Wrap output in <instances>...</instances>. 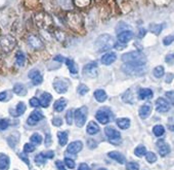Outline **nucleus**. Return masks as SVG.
I'll use <instances>...</instances> for the list:
<instances>
[{
    "mask_svg": "<svg viewBox=\"0 0 174 170\" xmlns=\"http://www.w3.org/2000/svg\"><path fill=\"white\" fill-rule=\"evenodd\" d=\"M45 144H46V146H49L51 144V137L49 134H47L46 135V140H45Z\"/></svg>",
    "mask_w": 174,
    "mask_h": 170,
    "instance_id": "bf43d9fd",
    "label": "nucleus"
},
{
    "mask_svg": "<svg viewBox=\"0 0 174 170\" xmlns=\"http://www.w3.org/2000/svg\"><path fill=\"white\" fill-rule=\"evenodd\" d=\"M83 71H84V74H89L90 76H96V71H97V63L95 62H92V63H89L87 64V65L84 66V68H83Z\"/></svg>",
    "mask_w": 174,
    "mask_h": 170,
    "instance_id": "2eb2a0df",
    "label": "nucleus"
},
{
    "mask_svg": "<svg viewBox=\"0 0 174 170\" xmlns=\"http://www.w3.org/2000/svg\"><path fill=\"white\" fill-rule=\"evenodd\" d=\"M153 132L157 137H161L165 133V128H164L162 125H156V126L153 128Z\"/></svg>",
    "mask_w": 174,
    "mask_h": 170,
    "instance_id": "2f4dec72",
    "label": "nucleus"
},
{
    "mask_svg": "<svg viewBox=\"0 0 174 170\" xmlns=\"http://www.w3.org/2000/svg\"><path fill=\"white\" fill-rule=\"evenodd\" d=\"M66 119H67V124L68 125L73 124V111L72 110H69L66 114Z\"/></svg>",
    "mask_w": 174,
    "mask_h": 170,
    "instance_id": "c03bdc74",
    "label": "nucleus"
},
{
    "mask_svg": "<svg viewBox=\"0 0 174 170\" xmlns=\"http://www.w3.org/2000/svg\"><path fill=\"white\" fill-rule=\"evenodd\" d=\"M127 170H139V165L136 162H129L126 164Z\"/></svg>",
    "mask_w": 174,
    "mask_h": 170,
    "instance_id": "58836bf2",
    "label": "nucleus"
},
{
    "mask_svg": "<svg viewBox=\"0 0 174 170\" xmlns=\"http://www.w3.org/2000/svg\"><path fill=\"white\" fill-rule=\"evenodd\" d=\"M65 62H66L68 68H69L70 72L72 73V74H76V73H78V67H77L76 63L74 62L73 60H71V59H66Z\"/></svg>",
    "mask_w": 174,
    "mask_h": 170,
    "instance_id": "bb28decb",
    "label": "nucleus"
},
{
    "mask_svg": "<svg viewBox=\"0 0 174 170\" xmlns=\"http://www.w3.org/2000/svg\"><path fill=\"white\" fill-rule=\"evenodd\" d=\"M30 140H31V142L32 143H35V144H40L41 142H42V136L40 135L39 133H34L33 135H32L30 137Z\"/></svg>",
    "mask_w": 174,
    "mask_h": 170,
    "instance_id": "72a5a7b5",
    "label": "nucleus"
},
{
    "mask_svg": "<svg viewBox=\"0 0 174 170\" xmlns=\"http://www.w3.org/2000/svg\"><path fill=\"white\" fill-rule=\"evenodd\" d=\"M115 46V40L110 34H102L98 36L97 39L94 42V47L96 52L98 53H104L107 52L110 49H112Z\"/></svg>",
    "mask_w": 174,
    "mask_h": 170,
    "instance_id": "f257e3e1",
    "label": "nucleus"
},
{
    "mask_svg": "<svg viewBox=\"0 0 174 170\" xmlns=\"http://www.w3.org/2000/svg\"><path fill=\"white\" fill-rule=\"evenodd\" d=\"M146 33H147V30L144 28H140L139 29V32H138V37L139 38H141V37H143L144 35H146Z\"/></svg>",
    "mask_w": 174,
    "mask_h": 170,
    "instance_id": "4d7b16f0",
    "label": "nucleus"
},
{
    "mask_svg": "<svg viewBox=\"0 0 174 170\" xmlns=\"http://www.w3.org/2000/svg\"><path fill=\"white\" fill-rule=\"evenodd\" d=\"M86 130H87V133L90 134V135H94V134L98 133L99 127H98V125L95 123V122L91 121V122H89L88 125H87Z\"/></svg>",
    "mask_w": 174,
    "mask_h": 170,
    "instance_id": "5701e85b",
    "label": "nucleus"
},
{
    "mask_svg": "<svg viewBox=\"0 0 174 170\" xmlns=\"http://www.w3.org/2000/svg\"><path fill=\"white\" fill-rule=\"evenodd\" d=\"M147 154V149L146 146L143 145V144H139L138 146H136L134 149V155L137 157H143Z\"/></svg>",
    "mask_w": 174,
    "mask_h": 170,
    "instance_id": "7c9ffc66",
    "label": "nucleus"
},
{
    "mask_svg": "<svg viewBox=\"0 0 174 170\" xmlns=\"http://www.w3.org/2000/svg\"><path fill=\"white\" fill-rule=\"evenodd\" d=\"M9 124H10V122L6 119H0V131L7 129L9 127Z\"/></svg>",
    "mask_w": 174,
    "mask_h": 170,
    "instance_id": "e433bc0d",
    "label": "nucleus"
},
{
    "mask_svg": "<svg viewBox=\"0 0 174 170\" xmlns=\"http://www.w3.org/2000/svg\"><path fill=\"white\" fill-rule=\"evenodd\" d=\"M25 61H26V57L24 55V53L19 52L17 54V56H15V63H17V65L23 66L25 64Z\"/></svg>",
    "mask_w": 174,
    "mask_h": 170,
    "instance_id": "473e14b6",
    "label": "nucleus"
},
{
    "mask_svg": "<svg viewBox=\"0 0 174 170\" xmlns=\"http://www.w3.org/2000/svg\"><path fill=\"white\" fill-rule=\"evenodd\" d=\"M132 37H133V33H132L131 31H128V30H125L123 32H121V33H119L118 35V41L120 43H127L129 42V41L132 39Z\"/></svg>",
    "mask_w": 174,
    "mask_h": 170,
    "instance_id": "ddd939ff",
    "label": "nucleus"
},
{
    "mask_svg": "<svg viewBox=\"0 0 174 170\" xmlns=\"http://www.w3.org/2000/svg\"><path fill=\"white\" fill-rule=\"evenodd\" d=\"M19 139H20V135H19V133L15 132V133H14V134H11V135L7 138V142H8V144H9V146L14 149V147L18 144Z\"/></svg>",
    "mask_w": 174,
    "mask_h": 170,
    "instance_id": "cd10ccee",
    "label": "nucleus"
},
{
    "mask_svg": "<svg viewBox=\"0 0 174 170\" xmlns=\"http://www.w3.org/2000/svg\"><path fill=\"white\" fill-rule=\"evenodd\" d=\"M29 78H30L32 79V83H33V85L35 86H38V85H40V84H42V82H43V78H42V75L40 74V72H39V70H37V69H33V70H31L30 72H29Z\"/></svg>",
    "mask_w": 174,
    "mask_h": 170,
    "instance_id": "9b49d317",
    "label": "nucleus"
},
{
    "mask_svg": "<svg viewBox=\"0 0 174 170\" xmlns=\"http://www.w3.org/2000/svg\"><path fill=\"white\" fill-rule=\"evenodd\" d=\"M52 125H53V126H56V127H60L63 125V120L60 118H59V117H56L52 120Z\"/></svg>",
    "mask_w": 174,
    "mask_h": 170,
    "instance_id": "a18cd8bd",
    "label": "nucleus"
},
{
    "mask_svg": "<svg viewBox=\"0 0 174 170\" xmlns=\"http://www.w3.org/2000/svg\"><path fill=\"white\" fill-rule=\"evenodd\" d=\"M146 160L149 163H151V164H152V163H155L157 161V156L155 155V154L153 153V152H149V153H147L146 155Z\"/></svg>",
    "mask_w": 174,
    "mask_h": 170,
    "instance_id": "c9c22d12",
    "label": "nucleus"
},
{
    "mask_svg": "<svg viewBox=\"0 0 174 170\" xmlns=\"http://www.w3.org/2000/svg\"><path fill=\"white\" fill-rule=\"evenodd\" d=\"M35 163L38 165H44L45 164V158L42 156V154H39L35 157Z\"/></svg>",
    "mask_w": 174,
    "mask_h": 170,
    "instance_id": "a19ab883",
    "label": "nucleus"
},
{
    "mask_svg": "<svg viewBox=\"0 0 174 170\" xmlns=\"http://www.w3.org/2000/svg\"><path fill=\"white\" fill-rule=\"evenodd\" d=\"M54 61H56V62H60V63H62V62H65L66 59H65V58H64L63 56H56V57H54Z\"/></svg>",
    "mask_w": 174,
    "mask_h": 170,
    "instance_id": "13d9d810",
    "label": "nucleus"
},
{
    "mask_svg": "<svg viewBox=\"0 0 174 170\" xmlns=\"http://www.w3.org/2000/svg\"><path fill=\"white\" fill-rule=\"evenodd\" d=\"M9 165H10L9 157L4 154H0V170H8Z\"/></svg>",
    "mask_w": 174,
    "mask_h": 170,
    "instance_id": "aec40b11",
    "label": "nucleus"
},
{
    "mask_svg": "<svg viewBox=\"0 0 174 170\" xmlns=\"http://www.w3.org/2000/svg\"><path fill=\"white\" fill-rule=\"evenodd\" d=\"M87 145L90 150H93V149H96V146H97V143H96L95 140L93 139H88L87 140Z\"/></svg>",
    "mask_w": 174,
    "mask_h": 170,
    "instance_id": "49530a36",
    "label": "nucleus"
},
{
    "mask_svg": "<svg viewBox=\"0 0 174 170\" xmlns=\"http://www.w3.org/2000/svg\"><path fill=\"white\" fill-rule=\"evenodd\" d=\"M165 26L164 24H151L150 25V30L152 33L156 34V35H159L161 32L163 30V27Z\"/></svg>",
    "mask_w": 174,
    "mask_h": 170,
    "instance_id": "c756f323",
    "label": "nucleus"
},
{
    "mask_svg": "<svg viewBox=\"0 0 174 170\" xmlns=\"http://www.w3.org/2000/svg\"><path fill=\"white\" fill-rule=\"evenodd\" d=\"M170 107H171V104L168 100L164 98H158L156 101V110L158 113H167V111L170 110Z\"/></svg>",
    "mask_w": 174,
    "mask_h": 170,
    "instance_id": "6e6552de",
    "label": "nucleus"
},
{
    "mask_svg": "<svg viewBox=\"0 0 174 170\" xmlns=\"http://www.w3.org/2000/svg\"><path fill=\"white\" fill-rule=\"evenodd\" d=\"M57 138H59V142L60 146H65L68 142V132L66 131H62V132L57 133Z\"/></svg>",
    "mask_w": 174,
    "mask_h": 170,
    "instance_id": "c85d7f7f",
    "label": "nucleus"
},
{
    "mask_svg": "<svg viewBox=\"0 0 174 170\" xmlns=\"http://www.w3.org/2000/svg\"><path fill=\"white\" fill-rule=\"evenodd\" d=\"M42 156L44 157L45 159H52L54 157V153L52 150H49V152H45V153H41Z\"/></svg>",
    "mask_w": 174,
    "mask_h": 170,
    "instance_id": "09e8293b",
    "label": "nucleus"
},
{
    "mask_svg": "<svg viewBox=\"0 0 174 170\" xmlns=\"http://www.w3.org/2000/svg\"><path fill=\"white\" fill-rule=\"evenodd\" d=\"M116 124L121 129H128L130 127V120L128 118H120L116 121Z\"/></svg>",
    "mask_w": 174,
    "mask_h": 170,
    "instance_id": "b1692460",
    "label": "nucleus"
},
{
    "mask_svg": "<svg viewBox=\"0 0 174 170\" xmlns=\"http://www.w3.org/2000/svg\"><path fill=\"white\" fill-rule=\"evenodd\" d=\"M151 113H152V106H151V105H149V104L143 105V106L139 108V110H138V114H139L140 119H143V120H144V119H147V118H149Z\"/></svg>",
    "mask_w": 174,
    "mask_h": 170,
    "instance_id": "a211bd4d",
    "label": "nucleus"
},
{
    "mask_svg": "<svg viewBox=\"0 0 174 170\" xmlns=\"http://www.w3.org/2000/svg\"><path fill=\"white\" fill-rule=\"evenodd\" d=\"M77 91H78V93L81 96H83V95H85L86 93H88V91H89V88L87 86H85V85H83V84H81L79 87H78V89H77Z\"/></svg>",
    "mask_w": 174,
    "mask_h": 170,
    "instance_id": "4c0bfd02",
    "label": "nucleus"
},
{
    "mask_svg": "<svg viewBox=\"0 0 174 170\" xmlns=\"http://www.w3.org/2000/svg\"><path fill=\"white\" fill-rule=\"evenodd\" d=\"M26 104L24 103V102H19V103L15 105L14 108H11L10 110H9V114H10L12 117L14 118H18L20 117V115L24 114V113L26 111Z\"/></svg>",
    "mask_w": 174,
    "mask_h": 170,
    "instance_id": "9d476101",
    "label": "nucleus"
},
{
    "mask_svg": "<svg viewBox=\"0 0 174 170\" xmlns=\"http://www.w3.org/2000/svg\"><path fill=\"white\" fill-rule=\"evenodd\" d=\"M116 60H117V54L111 52V53L105 54V55L102 57L101 61L104 65H111V64L114 63Z\"/></svg>",
    "mask_w": 174,
    "mask_h": 170,
    "instance_id": "4468645a",
    "label": "nucleus"
},
{
    "mask_svg": "<svg viewBox=\"0 0 174 170\" xmlns=\"http://www.w3.org/2000/svg\"><path fill=\"white\" fill-rule=\"evenodd\" d=\"M108 157H110V158L113 160H115V161H117L118 163H120V164H124V163L126 162V158L119 152H110L108 153Z\"/></svg>",
    "mask_w": 174,
    "mask_h": 170,
    "instance_id": "6ab92c4d",
    "label": "nucleus"
},
{
    "mask_svg": "<svg viewBox=\"0 0 174 170\" xmlns=\"http://www.w3.org/2000/svg\"><path fill=\"white\" fill-rule=\"evenodd\" d=\"M35 150V145L33 143H26L24 145V153L28 154V153H32Z\"/></svg>",
    "mask_w": 174,
    "mask_h": 170,
    "instance_id": "ea45409f",
    "label": "nucleus"
},
{
    "mask_svg": "<svg viewBox=\"0 0 174 170\" xmlns=\"http://www.w3.org/2000/svg\"><path fill=\"white\" fill-rule=\"evenodd\" d=\"M78 170H90V167L87 164H85V163H82V164L79 165Z\"/></svg>",
    "mask_w": 174,
    "mask_h": 170,
    "instance_id": "5fc2aeb1",
    "label": "nucleus"
},
{
    "mask_svg": "<svg viewBox=\"0 0 174 170\" xmlns=\"http://www.w3.org/2000/svg\"><path fill=\"white\" fill-rule=\"evenodd\" d=\"M83 149V143L80 141V140H77V141H73L69 144L67 149V152L69 154H72V155H75V154H78L79 152H81V150Z\"/></svg>",
    "mask_w": 174,
    "mask_h": 170,
    "instance_id": "f8f14e48",
    "label": "nucleus"
},
{
    "mask_svg": "<svg viewBox=\"0 0 174 170\" xmlns=\"http://www.w3.org/2000/svg\"><path fill=\"white\" fill-rule=\"evenodd\" d=\"M14 92L17 95H21V96H25L27 94V88L23 85V84H15L14 87Z\"/></svg>",
    "mask_w": 174,
    "mask_h": 170,
    "instance_id": "a878e982",
    "label": "nucleus"
},
{
    "mask_svg": "<svg viewBox=\"0 0 174 170\" xmlns=\"http://www.w3.org/2000/svg\"><path fill=\"white\" fill-rule=\"evenodd\" d=\"M56 167L59 170H66L65 168V165H64V163L63 162H60V161H56Z\"/></svg>",
    "mask_w": 174,
    "mask_h": 170,
    "instance_id": "603ef678",
    "label": "nucleus"
},
{
    "mask_svg": "<svg viewBox=\"0 0 174 170\" xmlns=\"http://www.w3.org/2000/svg\"><path fill=\"white\" fill-rule=\"evenodd\" d=\"M154 75L156 76V78H162V76L164 75V73H165V70H164V67L163 66H157L156 68L154 69Z\"/></svg>",
    "mask_w": 174,
    "mask_h": 170,
    "instance_id": "f704fd0d",
    "label": "nucleus"
},
{
    "mask_svg": "<svg viewBox=\"0 0 174 170\" xmlns=\"http://www.w3.org/2000/svg\"><path fill=\"white\" fill-rule=\"evenodd\" d=\"M30 105L32 107H39L40 106V102H39V99L36 98V97H33L30 99Z\"/></svg>",
    "mask_w": 174,
    "mask_h": 170,
    "instance_id": "37998d69",
    "label": "nucleus"
},
{
    "mask_svg": "<svg viewBox=\"0 0 174 170\" xmlns=\"http://www.w3.org/2000/svg\"><path fill=\"white\" fill-rule=\"evenodd\" d=\"M19 157H20V158L23 160V161H24L26 164H30V162H29V159H28V157L26 156V154L25 153H21V154H19Z\"/></svg>",
    "mask_w": 174,
    "mask_h": 170,
    "instance_id": "8fccbe9b",
    "label": "nucleus"
},
{
    "mask_svg": "<svg viewBox=\"0 0 174 170\" xmlns=\"http://www.w3.org/2000/svg\"><path fill=\"white\" fill-rule=\"evenodd\" d=\"M97 170H108V169H106V168H98Z\"/></svg>",
    "mask_w": 174,
    "mask_h": 170,
    "instance_id": "680f3d73",
    "label": "nucleus"
},
{
    "mask_svg": "<svg viewBox=\"0 0 174 170\" xmlns=\"http://www.w3.org/2000/svg\"><path fill=\"white\" fill-rule=\"evenodd\" d=\"M166 62L169 63V64H172L173 63V54H169V55H167L165 58Z\"/></svg>",
    "mask_w": 174,
    "mask_h": 170,
    "instance_id": "864d4df0",
    "label": "nucleus"
},
{
    "mask_svg": "<svg viewBox=\"0 0 174 170\" xmlns=\"http://www.w3.org/2000/svg\"><path fill=\"white\" fill-rule=\"evenodd\" d=\"M172 41H173V35H169V36H167L163 39V43L165 46H169V44L172 43Z\"/></svg>",
    "mask_w": 174,
    "mask_h": 170,
    "instance_id": "de8ad7c7",
    "label": "nucleus"
},
{
    "mask_svg": "<svg viewBox=\"0 0 174 170\" xmlns=\"http://www.w3.org/2000/svg\"><path fill=\"white\" fill-rule=\"evenodd\" d=\"M105 134L108 137V139L113 144H120L121 141V134L118 130H116L113 127H106Z\"/></svg>",
    "mask_w": 174,
    "mask_h": 170,
    "instance_id": "39448f33",
    "label": "nucleus"
},
{
    "mask_svg": "<svg viewBox=\"0 0 174 170\" xmlns=\"http://www.w3.org/2000/svg\"><path fill=\"white\" fill-rule=\"evenodd\" d=\"M121 59L122 61H124L125 63H127V62H138V63H143V64L147 63V57L144 56L143 53L138 52V51L123 54Z\"/></svg>",
    "mask_w": 174,
    "mask_h": 170,
    "instance_id": "7ed1b4c3",
    "label": "nucleus"
},
{
    "mask_svg": "<svg viewBox=\"0 0 174 170\" xmlns=\"http://www.w3.org/2000/svg\"><path fill=\"white\" fill-rule=\"evenodd\" d=\"M153 91L151 89H139L138 91V98L140 100H144V99H151L153 98Z\"/></svg>",
    "mask_w": 174,
    "mask_h": 170,
    "instance_id": "412c9836",
    "label": "nucleus"
},
{
    "mask_svg": "<svg viewBox=\"0 0 174 170\" xmlns=\"http://www.w3.org/2000/svg\"><path fill=\"white\" fill-rule=\"evenodd\" d=\"M158 149H159V154L161 157H165L170 153V146L168 143H166L164 140L158 141Z\"/></svg>",
    "mask_w": 174,
    "mask_h": 170,
    "instance_id": "dca6fc26",
    "label": "nucleus"
},
{
    "mask_svg": "<svg viewBox=\"0 0 174 170\" xmlns=\"http://www.w3.org/2000/svg\"><path fill=\"white\" fill-rule=\"evenodd\" d=\"M65 165L70 169L75 168V162H74L73 160L70 159V158H65Z\"/></svg>",
    "mask_w": 174,
    "mask_h": 170,
    "instance_id": "79ce46f5",
    "label": "nucleus"
},
{
    "mask_svg": "<svg viewBox=\"0 0 174 170\" xmlns=\"http://www.w3.org/2000/svg\"><path fill=\"white\" fill-rule=\"evenodd\" d=\"M51 100H52V96H51V94H49V93L47 92H44L42 95H41V97L39 99V102H40V106L42 107H48L50 104Z\"/></svg>",
    "mask_w": 174,
    "mask_h": 170,
    "instance_id": "f3484780",
    "label": "nucleus"
},
{
    "mask_svg": "<svg viewBox=\"0 0 174 170\" xmlns=\"http://www.w3.org/2000/svg\"><path fill=\"white\" fill-rule=\"evenodd\" d=\"M112 117L113 114L111 113V110H108V108H101L95 114V119L97 120L98 123H101L102 125L108 124L110 121H112Z\"/></svg>",
    "mask_w": 174,
    "mask_h": 170,
    "instance_id": "423d86ee",
    "label": "nucleus"
},
{
    "mask_svg": "<svg viewBox=\"0 0 174 170\" xmlns=\"http://www.w3.org/2000/svg\"><path fill=\"white\" fill-rule=\"evenodd\" d=\"M168 76H169V78H168V79H166V83H170V82L172 81V74H169Z\"/></svg>",
    "mask_w": 174,
    "mask_h": 170,
    "instance_id": "052dcab7",
    "label": "nucleus"
},
{
    "mask_svg": "<svg viewBox=\"0 0 174 170\" xmlns=\"http://www.w3.org/2000/svg\"><path fill=\"white\" fill-rule=\"evenodd\" d=\"M74 119H75V123L77 127L81 128L85 125V122L87 120V107L82 106L75 110L74 113Z\"/></svg>",
    "mask_w": 174,
    "mask_h": 170,
    "instance_id": "20e7f679",
    "label": "nucleus"
},
{
    "mask_svg": "<svg viewBox=\"0 0 174 170\" xmlns=\"http://www.w3.org/2000/svg\"><path fill=\"white\" fill-rule=\"evenodd\" d=\"M43 118H44L43 114H41L39 110H35L29 115V118L27 120V124L30 125V126H34V125L39 123L40 121H42Z\"/></svg>",
    "mask_w": 174,
    "mask_h": 170,
    "instance_id": "1a4fd4ad",
    "label": "nucleus"
},
{
    "mask_svg": "<svg viewBox=\"0 0 174 170\" xmlns=\"http://www.w3.org/2000/svg\"><path fill=\"white\" fill-rule=\"evenodd\" d=\"M69 81L66 78H57L53 81V88L54 90L60 93V94H64L68 91V88H69Z\"/></svg>",
    "mask_w": 174,
    "mask_h": 170,
    "instance_id": "0eeeda50",
    "label": "nucleus"
},
{
    "mask_svg": "<svg viewBox=\"0 0 174 170\" xmlns=\"http://www.w3.org/2000/svg\"><path fill=\"white\" fill-rule=\"evenodd\" d=\"M122 71L125 72L128 75H135L139 76L146 73V67L144 64L138 62H127L122 66Z\"/></svg>",
    "mask_w": 174,
    "mask_h": 170,
    "instance_id": "f03ea898",
    "label": "nucleus"
},
{
    "mask_svg": "<svg viewBox=\"0 0 174 170\" xmlns=\"http://www.w3.org/2000/svg\"><path fill=\"white\" fill-rule=\"evenodd\" d=\"M166 96L169 98V100H170V104H172V103H173V92H172V91H170V92H166Z\"/></svg>",
    "mask_w": 174,
    "mask_h": 170,
    "instance_id": "6e6d98bb",
    "label": "nucleus"
},
{
    "mask_svg": "<svg viewBox=\"0 0 174 170\" xmlns=\"http://www.w3.org/2000/svg\"><path fill=\"white\" fill-rule=\"evenodd\" d=\"M66 106H67V100H66L65 98L57 99V100L54 102V104H53L54 110L57 111V113H60V111H63L66 108Z\"/></svg>",
    "mask_w": 174,
    "mask_h": 170,
    "instance_id": "4be33fe9",
    "label": "nucleus"
},
{
    "mask_svg": "<svg viewBox=\"0 0 174 170\" xmlns=\"http://www.w3.org/2000/svg\"><path fill=\"white\" fill-rule=\"evenodd\" d=\"M7 100V92L4 91V92H1L0 93V101H6Z\"/></svg>",
    "mask_w": 174,
    "mask_h": 170,
    "instance_id": "3c124183",
    "label": "nucleus"
},
{
    "mask_svg": "<svg viewBox=\"0 0 174 170\" xmlns=\"http://www.w3.org/2000/svg\"><path fill=\"white\" fill-rule=\"evenodd\" d=\"M94 97L98 102H105L106 100H107L108 95L104 90L99 89V90H96V91L94 92Z\"/></svg>",
    "mask_w": 174,
    "mask_h": 170,
    "instance_id": "393cba45",
    "label": "nucleus"
}]
</instances>
